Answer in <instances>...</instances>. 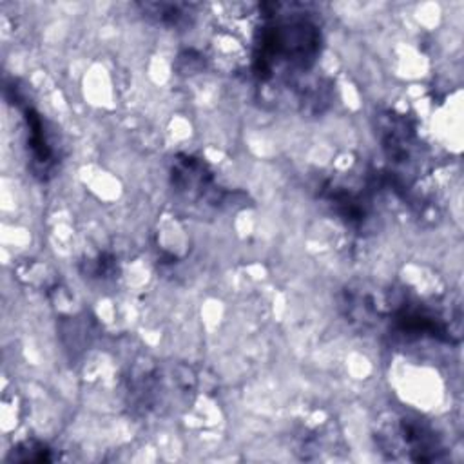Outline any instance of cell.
I'll return each mask as SVG.
<instances>
[{"label":"cell","mask_w":464,"mask_h":464,"mask_svg":"<svg viewBox=\"0 0 464 464\" xmlns=\"http://www.w3.org/2000/svg\"><path fill=\"white\" fill-rule=\"evenodd\" d=\"M5 94L9 100L14 102V105L22 109L24 123L27 130V150L31 156V169L38 178L45 179L56 165V154H54L45 121L42 114L25 102V96L24 92H20V87H16V83L5 85Z\"/></svg>","instance_id":"5"},{"label":"cell","mask_w":464,"mask_h":464,"mask_svg":"<svg viewBox=\"0 0 464 464\" xmlns=\"http://www.w3.org/2000/svg\"><path fill=\"white\" fill-rule=\"evenodd\" d=\"M170 179L174 190L185 199L205 201L216 207L225 203V192L219 187H216L214 172L199 158L178 154L172 160Z\"/></svg>","instance_id":"4"},{"label":"cell","mask_w":464,"mask_h":464,"mask_svg":"<svg viewBox=\"0 0 464 464\" xmlns=\"http://www.w3.org/2000/svg\"><path fill=\"white\" fill-rule=\"evenodd\" d=\"M382 450L392 451V459L397 451L404 453V459L415 462H433L444 459V448L435 430L417 417H401L392 428H386L379 435Z\"/></svg>","instance_id":"2"},{"label":"cell","mask_w":464,"mask_h":464,"mask_svg":"<svg viewBox=\"0 0 464 464\" xmlns=\"http://www.w3.org/2000/svg\"><path fill=\"white\" fill-rule=\"evenodd\" d=\"M261 27L252 42V72L259 82L306 72L321 53L319 25L295 5L261 4Z\"/></svg>","instance_id":"1"},{"label":"cell","mask_w":464,"mask_h":464,"mask_svg":"<svg viewBox=\"0 0 464 464\" xmlns=\"http://www.w3.org/2000/svg\"><path fill=\"white\" fill-rule=\"evenodd\" d=\"M393 328L410 337H431L444 343H457L460 339V319H448L442 312L430 304L402 301L390 306Z\"/></svg>","instance_id":"3"},{"label":"cell","mask_w":464,"mask_h":464,"mask_svg":"<svg viewBox=\"0 0 464 464\" xmlns=\"http://www.w3.org/2000/svg\"><path fill=\"white\" fill-rule=\"evenodd\" d=\"M9 459L18 462H47V460H53V455L45 444L36 440H25L16 448H13Z\"/></svg>","instance_id":"8"},{"label":"cell","mask_w":464,"mask_h":464,"mask_svg":"<svg viewBox=\"0 0 464 464\" xmlns=\"http://www.w3.org/2000/svg\"><path fill=\"white\" fill-rule=\"evenodd\" d=\"M116 270V263L114 257L109 254H100L96 259H89L87 261V268L85 274L91 277H98V279H107L114 274Z\"/></svg>","instance_id":"9"},{"label":"cell","mask_w":464,"mask_h":464,"mask_svg":"<svg viewBox=\"0 0 464 464\" xmlns=\"http://www.w3.org/2000/svg\"><path fill=\"white\" fill-rule=\"evenodd\" d=\"M323 198L332 205L334 212L352 227H361L368 219V203L362 194L343 185H328Z\"/></svg>","instance_id":"6"},{"label":"cell","mask_w":464,"mask_h":464,"mask_svg":"<svg viewBox=\"0 0 464 464\" xmlns=\"http://www.w3.org/2000/svg\"><path fill=\"white\" fill-rule=\"evenodd\" d=\"M145 16L152 22L165 25V27H181L190 24L194 18V5L192 4H167V2H145L140 4Z\"/></svg>","instance_id":"7"}]
</instances>
